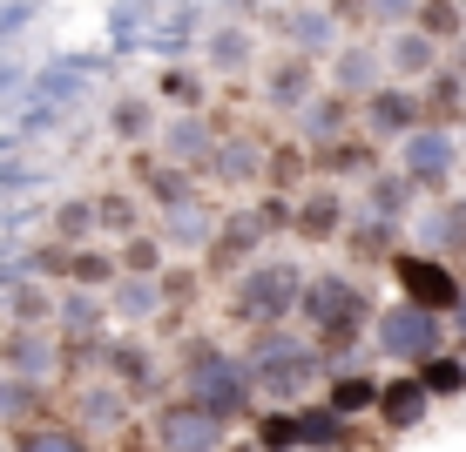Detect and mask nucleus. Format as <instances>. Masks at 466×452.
<instances>
[{
  "instance_id": "obj_1",
  "label": "nucleus",
  "mask_w": 466,
  "mask_h": 452,
  "mask_svg": "<svg viewBox=\"0 0 466 452\" xmlns=\"http://www.w3.org/2000/svg\"><path fill=\"white\" fill-rule=\"evenodd\" d=\"M189 392H197V406H203V412H217V418L244 406V378H237V371L217 358V351L189 358Z\"/></svg>"
},
{
  "instance_id": "obj_2",
  "label": "nucleus",
  "mask_w": 466,
  "mask_h": 452,
  "mask_svg": "<svg viewBox=\"0 0 466 452\" xmlns=\"http://www.w3.org/2000/svg\"><path fill=\"white\" fill-rule=\"evenodd\" d=\"M298 304V270H257V277H244V290H237V311L244 317H284Z\"/></svg>"
},
{
  "instance_id": "obj_3",
  "label": "nucleus",
  "mask_w": 466,
  "mask_h": 452,
  "mask_svg": "<svg viewBox=\"0 0 466 452\" xmlns=\"http://www.w3.org/2000/svg\"><path fill=\"white\" fill-rule=\"evenodd\" d=\"M379 337H385V351H399V358H426V351L440 345V331H432L426 311H392L379 325Z\"/></svg>"
},
{
  "instance_id": "obj_4",
  "label": "nucleus",
  "mask_w": 466,
  "mask_h": 452,
  "mask_svg": "<svg viewBox=\"0 0 466 452\" xmlns=\"http://www.w3.org/2000/svg\"><path fill=\"white\" fill-rule=\"evenodd\" d=\"M399 284H406L412 297L426 304V311H440V304H460V284L446 277L440 264H426V256H406V264H399Z\"/></svg>"
},
{
  "instance_id": "obj_5",
  "label": "nucleus",
  "mask_w": 466,
  "mask_h": 452,
  "mask_svg": "<svg viewBox=\"0 0 466 452\" xmlns=\"http://www.w3.org/2000/svg\"><path fill=\"white\" fill-rule=\"evenodd\" d=\"M163 439H169V452H210L217 446V412H169Z\"/></svg>"
},
{
  "instance_id": "obj_6",
  "label": "nucleus",
  "mask_w": 466,
  "mask_h": 452,
  "mask_svg": "<svg viewBox=\"0 0 466 452\" xmlns=\"http://www.w3.org/2000/svg\"><path fill=\"white\" fill-rule=\"evenodd\" d=\"M304 311H311L318 325H345V317H359V297H351L345 284H318V290H311V304H304Z\"/></svg>"
},
{
  "instance_id": "obj_7",
  "label": "nucleus",
  "mask_w": 466,
  "mask_h": 452,
  "mask_svg": "<svg viewBox=\"0 0 466 452\" xmlns=\"http://www.w3.org/2000/svg\"><path fill=\"white\" fill-rule=\"evenodd\" d=\"M420 412H426V385H406V378H399L392 392H385V418H392V426H412Z\"/></svg>"
},
{
  "instance_id": "obj_8",
  "label": "nucleus",
  "mask_w": 466,
  "mask_h": 452,
  "mask_svg": "<svg viewBox=\"0 0 466 452\" xmlns=\"http://www.w3.org/2000/svg\"><path fill=\"white\" fill-rule=\"evenodd\" d=\"M406 156H412V169H420V176H440V169H446V142H440V136H420Z\"/></svg>"
},
{
  "instance_id": "obj_9",
  "label": "nucleus",
  "mask_w": 466,
  "mask_h": 452,
  "mask_svg": "<svg viewBox=\"0 0 466 452\" xmlns=\"http://www.w3.org/2000/svg\"><path fill=\"white\" fill-rule=\"evenodd\" d=\"M331 406H339V412H359V406H372V385H359V378H351V385H339V392H331Z\"/></svg>"
},
{
  "instance_id": "obj_10",
  "label": "nucleus",
  "mask_w": 466,
  "mask_h": 452,
  "mask_svg": "<svg viewBox=\"0 0 466 452\" xmlns=\"http://www.w3.org/2000/svg\"><path fill=\"white\" fill-rule=\"evenodd\" d=\"M21 452H82L75 439H61V432H35V439H27Z\"/></svg>"
},
{
  "instance_id": "obj_11",
  "label": "nucleus",
  "mask_w": 466,
  "mask_h": 452,
  "mask_svg": "<svg viewBox=\"0 0 466 452\" xmlns=\"http://www.w3.org/2000/svg\"><path fill=\"white\" fill-rule=\"evenodd\" d=\"M426 385H432V392H460V365H432Z\"/></svg>"
},
{
  "instance_id": "obj_12",
  "label": "nucleus",
  "mask_w": 466,
  "mask_h": 452,
  "mask_svg": "<svg viewBox=\"0 0 466 452\" xmlns=\"http://www.w3.org/2000/svg\"><path fill=\"white\" fill-rule=\"evenodd\" d=\"M291 439H298L291 418H270V426H264V446H291Z\"/></svg>"
},
{
  "instance_id": "obj_13",
  "label": "nucleus",
  "mask_w": 466,
  "mask_h": 452,
  "mask_svg": "<svg viewBox=\"0 0 466 452\" xmlns=\"http://www.w3.org/2000/svg\"><path fill=\"white\" fill-rule=\"evenodd\" d=\"M379 122L399 128V122H406V102H399V95H385V102H379Z\"/></svg>"
}]
</instances>
